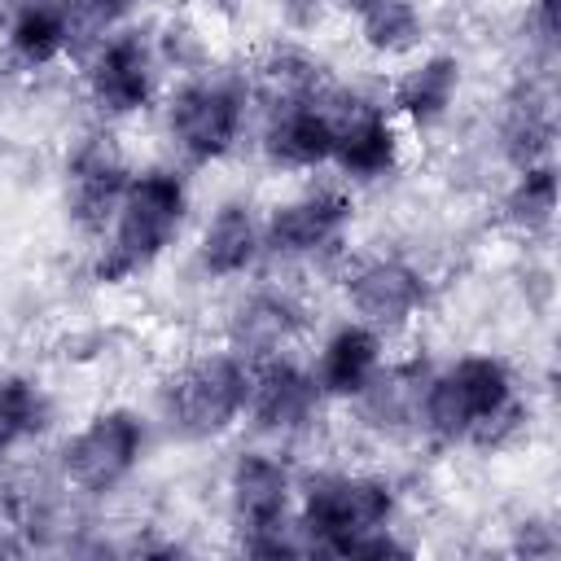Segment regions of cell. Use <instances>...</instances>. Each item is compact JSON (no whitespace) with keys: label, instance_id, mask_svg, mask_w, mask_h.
I'll list each match as a JSON object with an SVG mask.
<instances>
[{"label":"cell","instance_id":"4","mask_svg":"<svg viewBox=\"0 0 561 561\" xmlns=\"http://www.w3.org/2000/svg\"><path fill=\"white\" fill-rule=\"evenodd\" d=\"M245 373L237 359L228 355H206L197 364H188L171 390H167V412L171 421L193 434V438H210L219 430H228L237 421V412L245 408Z\"/></svg>","mask_w":561,"mask_h":561},{"label":"cell","instance_id":"17","mask_svg":"<svg viewBox=\"0 0 561 561\" xmlns=\"http://www.w3.org/2000/svg\"><path fill=\"white\" fill-rule=\"evenodd\" d=\"M70 39V18L61 4L53 0H39V4H26L18 18H13V31H9V44L22 61L31 66H44L53 61Z\"/></svg>","mask_w":561,"mask_h":561},{"label":"cell","instance_id":"6","mask_svg":"<svg viewBox=\"0 0 561 561\" xmlns=\"http://www.w3.org/2000/svg\"><path fill=\"white\" fill-rule=\"evenodd\" d=\"M241 127V96L224 83H193L171 105V131L175 140L197 158H219Z\"/></svg>","mask_w":561,"mask_h":561},{"label":"cell","instance_id":"11","mask_svg":"<svg viewBox=\"0 0 561 561\" xmlns=\"http://www.w3.org/2000/svg\"><path fill=\"white\" fill-rule=\"evenodd\" d=\"M245 403L259 430H298L316 408V381L285 359H267L245 386Z\"/></svg>","mask_w":561,"mask_h":561},{"label":"cell","instance_id":"7","mask_svg":"<svg viewBox=\"0 0 561 561\" xmlns=\"http://www.w3.org/2000/svg\"><path fill=\"white\" fill-rule=\"evenodd\" d=\"M289 504V473L267 456H241L232 469V517L241 539H259L285 526Z\"/></svg>","mask_w":561,"mask_h":561},{"label":"cell","instance_id":"14","mask_svg":"<svg viewBox=\"0 0 561 561\" xmlns=\"http://www.w3.org/2000/svg\"><path fill=\"white\" fill-rule=\"evenodd\" d=\"M333 158L346 175H381L394 162V131L386 114L355 101L346 114H333Z\"/></svg>","mask_w":561,"mask_h":561},{"label":"cell","instance_id":"20","mask_svg":"<svg viewBox=\"0 0 561 561\" xmlns=\"http://www.w3.org/2000/svg\"><path fill=\"white\" fill-rule=\"evenodd\" d=\"M44 425V399L31 381H0V456Z\"/></svg>","mask_w":561,"mask_h":561},{"label":"cell","instance_id":"2","mask_svg":"<svg viewBox=\"0 0 561 561\" xmlns=\"http://www.w3.org/2000/svg\"><path fill=\"white\" fill-rule=\"evenodd\" d=\"M390 508H394L390 486L377 482V478H320L307 491L302 530L311 535L316 548L346 557V548L359 535L386 526Z\"/></svg>","mask_w":561,"mask_h":561},{"label":"cell","instance_id":"22","mask_svg":"<svg viewBox=\"0 0 561 561\" xmlns=\"http://www.w3.org/2000/svg\"><path fill=\"white\" fill-rule=\"evenodd\" d=\"M294 324H298V320H294V307H285V302H276V298H259V302H250V307L241 311V320H237V342L263 355V351H276V346L289 337Z\"/></svg>","mask_w":561,"mask_h":561},{"label":"cell","instance_id":"24","mask_svg":"<svg viewBox=\"0 0 561 561\" xmlns=\"http://www.w3.org/2000/svg\"><path fill=\"white\" fill-rule=\"evenodd\" d=\"M131 4H136V0H92V13L110 22V18H123V13L131 9Z\"/></svg>","mask_w":561,"mask_h":561},{"label":"cell","instance_id":"1","mask_svg":"<svg viewBox=\"0 0 561 561\" xmlns=\"http://www.w3.org/2000/svg\"><path fill=\"white\" fill-rule=\"evenodd\" d=\"M180 210H184V188L175 175L153 171V175L131 180L123 202H118V228H114V241L105 245V254L96 263V276L123 280L136 267H145L149 259H158L162 245L171 241L175 224H180Z\"/></svg>","mask_w":561,"mask_h":561},{"label":"cell","instance_id":"13","mask_svg":"<svg viewBox=\"0 0 561 561\" xmlns=\"http://www.w3.org/2000/svg\"><path fill=\"white\" fill-rule=\"evenodd\" d=\"M92 96L110 114H131L149 96V53L140 35H118L101 48L92 66Z\"/></svg>","mask_w":561,"mask_h":561},{"label":"cell","instance_id":"23","mask_svg":"<svg viewBox=\"0 0 561 561\" xmlns=\"http://www.w3.org/2000/svg\"><path fill=\"white\" fill-rule=\"evenodd\" d=\"M548 136H552L548 110H543L539 101L517 105V110H513V123H508V158H513L517 167H530V162L548 149Z\"/></svg>","mask_w":561,"mask_h":561},{"label":"cell","instance_id":"3","mask_svg":"<svg viewBox=\"0 0 561 561\" xmlns=\"http://www.w3.org/2000/svg\"><path fill=\"white\" fill-rule=\"evenodd\" d=\"M508 408V373L500 359L473 355L425 390V425L438 438H465Z\"/></svg>","mask_w":561,"mask_h":561},{"label":"cell","instance_id":"25","mask_svg":"<svg viewBox=\"0 0 561 561\" xmlns=\"http://www.w3.org/2000/svg\"><path fill=\"white\" fill-rule=\"evenodd\" d=\"M346 4H351L355 13H364V9H368V4H377V0H346Z\"/></svg>","mask_w":561,"mask_h":561},{"label":"cell","instance_id":"15","mask_svg":"<svg viewBox=\"0 0 561 561\" xmlns=\"http://www.w3.org/2000/svg\"><path fill=\"white\" fill-rule=\"evenodd\" d=\"M377 355H381V342L373 329L364 324L337 329L320 355V386L329 394H364V386L377 373Z\"/></svg>","mask_w":561,"mask_h":561},{"label":"cell","instance_id":"19","mask_svg":"<svg viewBox=\"0 0 561 561\" xmlns=\"http://www.w3.org/2000/svg\"><path fill=\"white\" fill-rule=\"evenodd\" d=\"M359 18H364V39L377 53H403L421 35V18H416V9L408 0H377Z\"/></svg>","mask_w":561,"mask_h":561},{"label":"cell","instance_id":"12","mask_svg":"<svg viewBox=\"0 0 561 561\" xmlns=\"http://www.w3.org/2000/svg\"><path fill=\"white\" fill-rule=\"evenodd\" d=\"M351 206L342 193H311V197H298L289 206H280L272 219H267V245L276 254H307V250H320L337 237V228L346 224Z\"/></svg>","mask_w":561,"mask_h":561},{"label":"cell","instance_id":"9","mask_svg":"<svg viewBox=\"0 0 561 561\" xmlns=\"http://www.w3.org/2000/svg\"><path fill=\"white\" fill-rule=\"evenodd\" d=\"M351 302L368 324L394 329L425 302V280L394 259H377L351 276Z\"/></svg>","mask_w":561,"mask_h":561},{"label":"cell","instance_id":"8","mask_svg":"<svg viewBox=\"0 0 561 561\" xmlns=\"http://www.w3.org/2000/svg\"><path fill=\"white\" fill-rule=\"evenodd\" d=\"M267 158L280 167H316L333 158V114L320 110L311 92L289 96L267 127Z\"/></svg>","mask_w":561,"mask_h":561},{"label":"cell","instance_id":"18","mask_svg":"<svg viewBox=\"0 0 561 561\" xmlns=\"http://www.w3.org/2000/svg\"><path fill=\"white\" fill-rule=\"evenodd\" d=\"M451 92H456V61L451 57H430L425 66H416V70H408L399 79L394 101H399V110L408 118L434 123L451 105Z\"/></svg>","mask_w":561,"mask_h":561},{"label":"cell","instance_id":"5","mask_svg":"<svg viewBox=\"0 0 561 561\" xmlns=\"http://www.w3.org/2000/svg\"><path fill=\"white\" fill-rule=\"evenodd\" d=\"M140 443H145V430L131 412L114 408V412H101L83 434H75L61 451V465H66V478L79 486V491H110L118 486L136 456H140Z\"/></svg>","mask_w":561,"mask_h":561},{"label":"cell","instance_id":"10","mask_svg":"<svg viewBox=\"0 0 561 561\" xmlns=\"http://www.w3.org/2000/svg\"><path fill=\"white\" fill-rule=\"evenodd\" d=\"M123 193H127V171H123V162L114 158L110 140L92 136V140L75 153V162H70V210H75V219H79L83 228H101L105 215L118 210Z\"/></svg>","mask_w":561,"mask_h":561},{"label":"cell","instance_id":"16","mask_svg":"<svg viewBox=\"0 0 561 561\" xmlns=\"http://www.w3.org/2000/svg\"><path fill=\"white\" fill-rule=\"evenodd\" d=\"M254 250H259V228H254V219L241 206H224L210 219L206 237H202V263H206L210 276H237V272H245L250 259H254Z\"/></svg>","mask_w":561,"mask_h":561},{"label":"cell","instance_id":"21","mask_svg":"<svg viewBox=\"0 0 561 561\" xmlns=\"http://www.w3.org/2000/svg\"><path fill=\"white\" fill-rule=\"evenodd\" d=\"M552 206H557V175H552V167H522V180H517V188L508 197V219L522 224L526 232L530 228H548Z\"/></svg>","mask_w":561,"mask_h":561}]
</instances>
